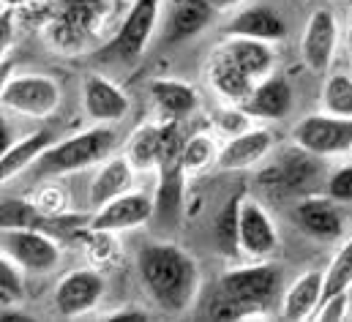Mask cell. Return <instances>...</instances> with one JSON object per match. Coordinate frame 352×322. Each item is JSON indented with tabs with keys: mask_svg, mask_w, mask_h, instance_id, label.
I'll list each match as a JSON object with an SVG mask.
<instances>
[{
	"mask_svg": "<svg viewBox=\"0 0 352 322\" xmlns=\"http://www.w3.org/2000/svg\"><path fill=\"white\" fill-rule=\"evenodd\" d=\"M0 230H52V216L44 213L36 200L8 197L0 200Z\"/></svg>",
	"mask_w": 352,
	"mask_h": 322,
	"instance_id": "cell-27",
	"label": "cell"
},
{
	"mask_svg": "<svg viewBox=\"0 0 352 322\" xmlns=\"http://www.w3.org/2000/svg\"><path fill=\"white\" fill-rule=\"evenodd\" d=\"M252 120H281L292 109V85L284 74H267L243 104H238Z\"/></svg>",
	"mask_w": 352,
	"mask_h": 322,
	"instance_id": "cell-21",
	"label": "cell"
},
{
	"mask_svg": "<svg viewBox=\"0 0 352 322\" xmlns=\"http://www.w3.org/2000/svg\"><path fill=\"white\" fill-rule=\"evenodd\" d=\"M241 200L243 194H232L227 200V205L219 211L216 224H213V235L219 243V251L224 257H238V216H241Z\"/></svg>",
	"mask_w": 352,
	"mask_h": 322,
	"instance_id": "cell-29",
	"label": "cell"
},
{
	"mask_svg": "<svg viewBox=\"0 0 352 322\" xmlns=\"http://www.w3.org/2000/svg\"><path fill=\"white\" fill-rule=\"evenodd\" d=\"M72 241H77L82 248H85V254H88V259L93 262V265L115 262V259H118V254H120L115 233L96 230V227H90V224L88 227H82V230H77V233L72 235Z\"/></svg>",
	"mask_w": 352,
	"mask_h": 322,
	"instance_id": "cell-30",
	"label": "cell"
},
{
	"mask_svg": "<svg viewBox=\"0 0 352 322\" xmlns=\"http://www.w3.org/2000/svg\"><path fill=\"white\" fill-rule=\"evenodd\" d=\"M36 0H0V6H8V8H19V6H30Z\"/></svg>",
	"mask_w": 352,
	"mask_h": 322,
	"instance_id": "cell-43",
	"label": "cell"
},
{
	"mask_svg": "<svg viewBox=\"0 0 352 322\" xmlns=\"http://www.w3.org/2000/svg\"><path fill=\"white\" fill-rule=\"evenodd\" d=\"M107 320H148V314L140 309H126V312H109Z\"/></svg>",
	"mask_w": 352,
	"mask_h": 322,
	"instance_id": "cell-41",
	"label": "cell"
},
{
	"mask_svg": "<svg viewBox=\"0 0 352 322\" xmlns=\"http://www.w3.org/2000/svg\"><path fill=\"white\" fill-rule=\"evenodd\" d=\"M276 137L270 129L265 126H252L235 137H230L221 151H219V161L216 169L221 172H243V169H254L260 167L270 153H273Z\"/></svg>",
	"mask_w": 352,
	"mask_h": 322,
	"instance_id": "cell-17",
	"label": "cell"
},
{
	"mask_svg": "<svg viewBox=\"0 0 352 322\" xmlns=\"http://www.w3.org/2000/svg\"><path fill=\"white\" fill-rule=\"evenodd\" d=\"M325 194L331 200H336L339 205L342 202H352V161L339 167L333 175H328L325 180Z\"/></svg>",
	"mask_w": 352,
	"mask_h": 322,
	"instance_id": "cell-34",
	"label": "cell"
},
{
	"mask_svg": "<svg viewBox=\"0 0 352 322\" xmlns=\"http://www.w3.org/2000/svg\"><path fill=\"white\" fill-rule=\"evenodd\" d=\"M347 44H350V63H352V6H350V22H347Z\"/></svg>",
	"mask_w": 352,
	"mask_h": 322,
	"instance_id": "cell-44",
	"label": "cell"
},
{
	"mask_svg": "<svg viewBox=\"0 0 352 322\" xmlns=\"http://www.w3.org/2000/svg\"><path fill=\"white\" fill-rule=\"evenodd\" d=\"M164 134H167V123H145L126 140L123 156L131 161L137 172H151L159 167L164 151Z\"/></svg>",
	"mask_w": 352,
	"mask_h": 322,
	"instance_id": "cell-26",
	"label": "cell"
},
{
	"mask_svg": "<svg viewBox=\"0 0 352 322\" xmlns=\"http://www.w3.org/2000/svg\"><path fill=\"white\" fill-rule=\"evenodd\" d=\"M216 11L219 8L210 0H170L162 11V17H164L162 41L183 44V41L199 36L216 19Z\"/></svg>",
	"mask_w": 352,
	"mask_h": 322,
	"instance_id": "cell-19",
	"label": "cell"
},
{
	"mask_svg": "<svg viewBox=\"0 0 352 322\" xmlns=\"http://www.w3.org/2000/svg\"><path fill=\"white\" fill-rule=\"evenodd\" d=\"M134 180H137V169L131 167V161L126 156H109V159L101 161V167L96 169L93 180H90L88 189V202L90 208H101L107 205L109 200L126 194L134 189Z\"/></svg>",
	"mask_w": 352,
	"mask_h": 322,
	"instance_id": "cell-23",
	"label": "cell"
},
{
	"mask_svg": "<svg viewBox=\"0 0 352 322\" xmlns=\"http://www.w3.org/2000/svg\"><path fill=\"white\" fill-rule=\"evenodd\" d=\"M137 276L145 295L164 314H186L202 287L197 259L170 241H151L137 251Z\"/></svg>",
	"mask_w": 352,
	"mask_h": 322,
	"instance_id": "cell-1",
	"label": "cell"
},
{
	"mask_svg": "<svg viewBox=\"0 0 352 322\" xmlns=\"http://www.w3.org/2000/svg\"><path fill=\"white\" fill-rule=\"evenodd\" d=\"M322 295H325V270H306L278 298V317L314 320V312L322 303Z\"/></svg>",
	"mask_w": 352,
	"mask_h": 322,
	"instance_id": "cell-22",
	"label": "cell"
},
{
	"mask_svg": "<svg viewBox=\"0 0 352 322\" xmlns=\"http://www.w3.org/2000/svg\"><path fill=\"white\" fill-rule=\"evenodd\" d=\"M339 36H342V28L331 8H317L309 17L300 36V58L311 74H320V77L328 74L339 47Z\"/></svg>",
	"mask_w": 352,
	"mask_h": 322,
	"instance_id": "cell-13",
	"label": "cell"
},
{
	"mask_svg": "<svg viewBox=\"0 0 352 322\" xmlns=\"http://www.w3.org/2000/svg\"><path fill=\"white\" fill-rule=\"evenodd\" d=\"M352 284V235L344 241V246L336 251L333 262L325 268V295H336V292H344Z\"/></svg>",
	"mask_w": 352,
	"mask_h": 322,
	"instance_id": "cell-32",
	"label": "cell"
},
{
	"mask_svg": "<svg viewBox=\"0 0 352 322\" xmlns=\"http://www.w3.org/2000/svg\"><path fill=\"white\" fill-rule=\"evenodd\" d=\"M104 292H107V281L96 265L74 268L55 284L52 303H55V312L60 317L77 320V317H85L90 312H96Z\"/></svg>",
	"mask_w": 352,
	"mask_h": 322,
	"instance_id": "cell-11",
	"label": "cell"
},
{
	"mask_svg": "<svg viewBox=\"0 0 352 322\" xmlns=\"http://www.w3.org/2000/svg\"><path fill=\"white\" fill-rule=\"evenodd\" d=\"M115 0H52L44 22V41L63 52L80 55L107 44V28Z\"/></svg>",
	"mask_w": 352,
	"mask_h": 322,
	"instance_id": "cell-2",
	"label": "cell"
},
{
	"mask_svg": "<svg viewBox=\"0 0 352 322\" xmlns=\"http://www.w3.org/2000/svg\"><path fill=\"white\" fill-rule=\"evenodd\" d=\"M180 120H167V134H164V151L159 159V183H156V197H153V224L159 230H177L183 224L186 213V169L180 161Z\"/></svg>",
	"mask_w": 352,
	"mask_h": 322,
	"instance_id": "cell-3",
	"label": "cell"
},
{
	"mask_svg": "<svg viewBox=\"0 0 352 322\" xmlns=\"http://www.w3.org/2000/svg\"><path fill=\"white\" fill-rule=\"evenodd\" d=\"M14 39H16V8L3 6L0 8V61L8 58Z\"/></svg>",
	"mask_w": 352,
	"mask_h": 322,
	"instance_id": "cell-38",
	"label": "cell"
},
{
	"mask_svg": "<svg viewBox=\"0 0 352 322\" xmlns=\"http://www.w3.org/2000/svg\"><path fill=\"white\" fill-rule=\"evenodd\" d=\"M0 251L30 276H50L63 259L60 243L44 230H0Z\"/></svg>",
	"mask_w": 352,
	"mask_h": 322,
	"instance_id": "cell-8",
	"label": "cell"
},
{
	"mask_svg": "<svg viewBox=\"0 0 352 322\" xmlns=\"http://www.w3.org/2000/svg\"><path fill=\"white\" fill-rule=\"evenodd\" d=\"M162 11H164V0H131L118 30L98 50V58L134 66L148 52L156 28L162 22Z\"/></svg>",
	"mask_w": 352,
	"mask_h": 322,
	"instance_id": "cell-6",
	"label": "cell"
},
{
	"mask_svg": "<svg viewBox=\"0 0 352 322\" xmlns=\"http://www.w3.org/2000/svg\"><path fill=\"white\" fill-rule=\"evenodd\" d=\"M55 142V134L50 129H38L22 140H16L3 156H0V186L8 183L11 178L22 175L28 167H33L36 159Z\"/></svg>",
	"mask_w": 352,
	"mask_h": 322,
	"instance_id": "cell-25",
	"label": "cell"
},
{
	"mask_svg": "<svg viewBox=\"0 0 352 322\" xmlns=\"http://www.w3.org/2000/svg\"><path fill=\"white\" fill-rule=\"evenodd\" d=\"M227 36H243V39H254L265 44H276L287 36V22L284 17L267 6V3H246L241 6L224 25Z\"/></svg>",
	"mask_w": 352,
	"mask_h": 322,
	"instance_id": "cell-20",
	"label": "cell"
},
{
	"mask_svg": "<svg viewBox=\"0 0 352 322\" xmlns=\"http://www.w3.org/2000/svg\"><path fill=\"white\" fill-rule=\"evenodd\" d=\"M151 96L167 120H186L199 107L197 90L188 82L173 80V77H162V80L151 82Z\"/></svg>",
	"mask_w": 352,
	"mask_h": 322,
	"instance_id": "cell-24",
	"label": "cell"
},
{
	"mask_svg": "<svg viewBox=\"0 0 352 322\" xmlns=\"http://www.w3.org/2000/svg\"><path fill=\"white\" fill-rule=\"evenodd\" d=\"M322 112L352 118V74H328L322 82Z\"/></svg>",
	"mask_w": 352,
	"mask_h": 322,
	"instance_id": "cell-31",
	"label": "cell"
},
{
	"mask_svg": "<svg viewBox=\"0 0 352 322\" xmlns=\"http://www.w3.org/2000/svg\"><path fill=\"white\" fill-rule=\"evenodd\" d=\"M219 151H221V145H219L216 137L208 134V131H197V134H191L188 140H183L180 161H183L186 175H188V178L205 175L210 167H216Z\"/></svg>",
	"mask_w": 352,
	"mask_h": 322,
	"instance_id": "cell-28",
	"label": "cell"
},
{
	"mask_svg": "<svg viewBox=\"0 0 352 322\" xmlns=\"http://www.w3.org/2000/svg\"><path fill=\"white\" fill-rule=\"evenodd\" d=\"M292 219L309 238L322 243L339 241L344 235V213L328 194H306L295 202Z\"/></svg>",
	"mask_w": 352,
	"mask_h": 322,
	"instance_id": "cell-15",
	"label": "cell"
},
{
	"mask_svg": "<svg viewBox=\"0 0 352 322\" xmlns=\"http://www.w3.org/2000/svg\"><path fill=\"white\" fill-rule=\"evenodd\" d=\"M22 270L0 251V301L3 303H16L22 298Z\"/></svg>",
	"mask_w": 352,
	"mask_h": 322,
	"instance_id": "cell-33",
	"label": "cell"
},
{
	"mask_svg": "<svg viewBox=\"0 0 352 322\" xmlns=\"http://www.w3.org/2000/svg\"><path fill=\"white\" fill-rule=\"evenodd\" d=\"M219 131H224L227 137H235V134H241V131H246V129H252V118L238 107V104H230L221 115H219Z\"/></svg>",
	"mask_w": 352,
	"mask_h": 322,
	"instance_id": "cell-37",
	"label": "cell"
},
{
	"mask_svg": "<svg viewBox=\"0 0 352 322\" xmlns=\"http://www.w3.org/2000/svg\"><path fill=\"white\" fill-rule=\"evenodd\" d=\"M278 290H281V265H276L273 259L238 265L227 270L219 281V292L246 306L252 317L267 314V306L278 298Z\"/></svg>",
	"mask_w": 352,
	"mask_h": 322,
	"instance_id": "cell-7",
	"label": "cell"
},
{
	"mask_svg": "<svg viewBox=\"0 0 352 322\" xmlns=\"http://www.w3.org/2000/svg\"><path fill=\"white\" fill-rule=\"evenodd\" d=\"M36 205L50 216H60V213L69 211V197H66V191L60 186H44L36 194Z\"/></svg>",
	"mask_w": 352,
	"mask_h": 322,
	"instance_id": "cell-35",
	"label": "cell"
},
{
	"mask_svg": "<svg viewBox=\"0 0 352 322\" xmlns=\"http://www.w3.org/2000/svg\"><path fill=\"white\" fill-rule=\"evenodd\" d=\"M60 101H63V90L50 74H14L0 98L6 109L33 120L52 118Z\"/></svg>",
	"mask_w": 352,
	"mask_h": 322,
	"instance_id": "cell-9",
	"label": "cell"
},
{
	"mask_svg": "<svg viewBox=\"0 0 352 322\" xmlns=\"http://www.w3.org/2000/svg\"><path fill=\"white\" fill-rule=\"evenodd\" d=\"M205 77H208V85L213 87V93L219 98H224L227 104H243L249 98V93L260 85L224 50V44H219L210 52L208 66H205Z\"/></svg>",
	"mask_w": 352,
	"mask_h": 322,
	"instance_id": "cell-18",
	"label": "cell"
},
{
	"mask_svg": "<svg viewBox=\"0 0 352 322\" xmlns=\"http://www.w3.org/2000/svg\"><path fill=\"white\" fill-rule=\"evenodd\" d=\"M82 107L93 123L112 126V123H120L123 118H129L131 98L126 96V90L118 82L93 72V74H85V80H82Z\"/></svg>",
	"mask_w": 352,
	"mask_h": 322,
	"instance_id": "cell-16",
	"label": "cell"
},
{
	"mask_svg": "<svg viewBox=\"0 0 352 322\" xmlns=\"http://www.w3.org/2000/svg\"><path fill=\"white\" fill-rule=\"evenodd\" d=\"M292 142L320 159L344 156L352 151V118L328 112L306 115L292 126Z\"/></svg>",
	"mask_w": 352,
	"mask_h": 322,
	"instance_id": "cell-10",
	"label": "cell"
},
{
	"mask_svg": "<svg viewBox=\"0 0 352 322\" xmlns=\"http://www.w3.org/2000/svg\"><path fill=\"white\" fill-rule=\"evenodd\" d=\"M115 142H118V134L112 126H93L88 131H80L63 142H52L36 159L33 167H38V172L47 178L72 175V172L90 169L104 159H109Z\"/></svg>",
	"mask_w": 352,
	"mask_h": 322,
	"instance_id": "cell-5",
	"label": "cell"
},
{
	"mask_svg": "<svg viewBox=\"0 0 352 322\" xmlns=\"http://www.w3.org/2000/svg\"><path fill=\"white\" fill-rule=\"evenodd\" d=\"M325 169L322 159L298 148L292 142V148L278 151L273 159H265V167L257 175V183L265 191L276 194V197H306V194H317V189H325Z\"/></svg>",
	"mask_w": 352,
	"mask_h": 322,
	"instance_id": "cell-4",
	"label": "cell"
},
{
	"mask_svg": "<svg viewBox=\"0 0 352 322\" xmlns=\"http://www.w3.org/2000/svg\"><path fill=\"white\" fill-rule=\"evenodd\" d=\"M278 251V230L265 211V205L254 197L241 200L238 216V257L246 262H263Z\"/></svg>",
	"mask_w": 352,
	"mask_h": 322,
	"instance_id": "cell-12",
	"label": "cell"
},
{
	"mask_svg": "<svg viewBox=\"0 0 352 322\" xmlns=\"http://www.w3.org/2000/svg\"><path fill=\"white\" fill-rule=\"evenodd\" d=\"M151 222H153V197L145 191H134V189L109 200L107 205L96 208L90 216V227L107 230L115 235L129 233V230H140Z\"/></svg>",
	"mask_w": 352,
	"mask_h": 322,
	"instance_id": "cell-14",
	"label": "cell"
},
{
	"mask_svg": "<svg viewBox=\"0 0 352 322\" xmlns=\"http://www.w3.org/2000/svg\"><path fill=\"white\" fill-rule=\"evenodd\" d=\"M14 69H16L14 58H3V61H0V98H3V90H6L8 80L14 77Z\"/></svg>",
	"mask_w": 352,
	"mask_h": 322,
	"instance_id": "cell-40",
	"label": "cell"
},
{
	"mask_svg": "<svg viewBox=\"0 0 352 322\" xmlns=\"http://www.w3.org/2000/svg\"><path fill=\"white\" fill-rule=\"evenodd\" d=\"M216 8H232V6H243L246 0H210Z\"/></svg>",
	"mask_w": 352,
	"mask_h": 322,
	"instance_id": "cell-42",
	"label": "cell"
},
{
	"mask_svg": "<svg viewBox=\"0 0 352 322\" xmlns=\"http://www.w3.org/2000/svg\"><path fill=\"white\" fill-rule=\"evenodd\" d=\"M347 314H350V295L344 290V292L322 298V303L314 312V320H344Z\"/></svg>",
	"mask_w": 352,
	"mask_h": 322,
	"instance_id": "cell-36",
	"label": "cell"
},
{
	"mask_svg": "<svg viewBox=\"0 0 352 322\" xmlns=\"http://www.w3.org/2000/svg\"><path fill=\"white\" fill-rule=\"evenodd\" d=\"M14 142H16V137H14V126H11L8 118L0 112V156H3Z\"/></svg>",
	"mask_w": 352,
	"mask_h": 322,
	"instance_id": "cell-39",
	"label": "cell"
}]
</instances>
